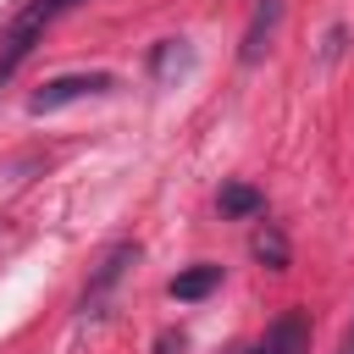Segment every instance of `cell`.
<instances>
[{"label": "cell", "instance_id": "1", "mask_svg": "<svg viewBox=\"0 0 354 354\" xmlns=\"http://www.w3.org/2000/svg\"><path fill=\"white\" fill-rule=\"evenodd\" d=\"M61 17V0H28L17 17H11V28H6V39H0V88L17 77V66L33 55V44L44 39V28Z\"/></svg>", "mask_w": 354, "mask_h": 354}, {"label": "cell", "instance_id": "2", "mask_svg": "<svg viewBox=\"0 0 354 354\" xmlns=\"http://www.w3.org/2000/svg\"><path fill=\"white\" fill-rule=\"evenodd\" d=\"M105 88H116L111 72H61V77H50V83L28 100V111H33V116H50V111H61V105H72V100H83V94H105Z\"/></svg>", "mask_w": 354, "mask_h": 354}, {"label": "cell", "instance_id": "3", "mask_svg": "<svg viewBox=\"0 0 354 354\" xmlns=\"http://www.w3.org/2000/svg\"><path fill=\"white\" fill-rule=\"evenodd\" d=\"M133 260H138V243H116V249L94 266V277H88V288H83V315H105V304H111V293H116V282L127 277Z\"/></svg>", "mask_w": 354, "mask_h": 354}, {"label": "cell", "instance_id": "4", "mask_svg": "<svg viewBox=\"0 0 354 354\" xmlns=\"http://www.w3.org/2000/svg\"><path fill=\"white\" fill-rule=\"evenodd\" d=\"M277 22H282V0H260L254 6V17H249V33H243V61H260L266 55V44H271V33H277Z\"/></svg>", "mask_w": 354, "mask_h": 354}, {"label": "cell", "instance_id": "5", "mask_svg": "<svg viewBox=\"0 0 354 354\" xmlns=\"http://www.w3.org/2000/svg\"><path fill=\"white\" fill-rule=\"evenodd\" d=\"M266 354H310V315H304V310H288V315L271 326Z\"/></svg>", "mask_w": 354, "mask_h": 354}, {"label": "cell", "instance_id": "6", "mask_svg": "<svg viewBox=\"0 0 354 354\" xmlns=\"http://www.w3.org/2000/svg\"><path fill=\"white\" fill-rule=\"evenodd\" d=\"M221 282V266H194V271H183V277H171V299H183V304H194V299H205L210 288Z\"/></svg>", "mask_w": 354, "mask_h": 354}, {"label": "cell", "instance_id": "7", "mask_svg": "<svg viewBox=\"0 0 354 354\" xmlns=\"http://www.w3.org/2000/svg\"><path fill=\"white\" fill-rule=\"evenodd\" d=\"M249 249H254V260H266L271 271H288V238L266 221V227H254V238H249Z\"/></svg>", "mask_w": 354, "mask_h": 354}, {"label": "cell", "instance_id": "8", "mask_svg": "<svg viewBox=\"0 0 354 354\" xmlns=\"http://www.w3.org/2000/svg\"><path fill=\"white\" fill-rule=\"evenodd\" d=\"M266 210V194L260 188H243V183H227L221 188V216H260Z\"/></svg>", "mask_w": 354, "mask_h": 354}, {"label": "cell", "instance_id": "9", "mask_svg": "<svg viewBox=\"0 0 354 354\" xmlns=\"http://www.w3.org/2000/svg\"><path fill=\"white\" fill-rule=\"evenodd\" d=\"M171 66H188V50H183V39H166V44H160V50H155V72H160V77H166V72H171Z\"/></svg>", "mask_w": 354, "mask_h": 354}, {"label": "cell", "instance_id": "10", "mask_svg": "<svg viewBox=\"0 0 354 354\" xmlns=\"http://www.w3.org/2000/svg\"><path fill=\"white\" fill-rule=\"evenodd\" d=\"M160 354H183V337H171V332H166V337H160Z\"/></svg>", "mask_w": 354, "mask_h": 354}, {"label": "cell", "instance_id": "11", "mask_svg": "<svg viewBox=\"0 0 354 354\" xmlns=\"http://www.w3.org/2000/svg\"><path fill=\"white\" fill-rule=\"evenodd\" d=\"M343 354H354V321H348V337H343Z\"/></svg>", "mask_w": 354, "mask_h": 354}, {"label": "cell", "instance_id": "12", "mask_svg": "<svg viewBox=\"0 0 354 354\" xmlns=\"http://www.w3.org/2000/svg\"><path fill=\"white\" fill-rule=\"evenodd\" d=\"M72 6H83V0H61V11H72Z\"/></svg>", "mask_w": 354, "mask_h": 354}, {"label": "cell", "instance_id": "13", "mask_svg": "<svg viewBox=\"0 0 354 354\" xmlns=\"http://www.w3.org/2000/svg\"><path fill=\"white\" fill-rule=\"evenodd\" d=\"M238 354H266V348H238Z\"/></svg>", "mask_w": 354, "mask_h": 354}]
</instances>
